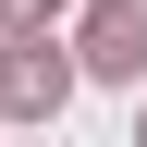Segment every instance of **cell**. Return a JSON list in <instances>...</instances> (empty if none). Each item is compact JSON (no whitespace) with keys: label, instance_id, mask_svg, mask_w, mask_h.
I'll return each instance as SVG.
<instances>
[{"label":"cell","instance_id":"3","mask_svg":"<svg viewBox=\"0 0 147 147\" xmlns=\"http://www.w3.org/2000/svg\"><path fill=\"white\" fill-rule=\"evenodd\" d=\"M12 12H25V25H37V12H61V0H12Z\"/></svg>","mask_w":147,"mask_h":147},{"label":"cell","instance_id":"1","mask_svg":"<svg viewBox=\"0 0 147 147\" xmlns=\"http://www.w3.org/2000/svg\"><path fill=\"white\" fill-rule=\"evenodd\" d=\"M61 98H74V74L49 61V37H12V61H0V110H25V123H49Z\"/></svg>","mask_w":147,"mask_h":147},{"label":"cell","instance_id":"2","mask_svg":"<svg viewBox=\"0 0 147 147\" xmlns=\"http://www.w3.org/2000/svg\"><path fill=\"white\" fill-rule=\"evenodd\" d=\"M86 74H147V12L135 0H98L86 12Z\"/></svg>","mask_w":147,"mask_h":147}]
</instances>
